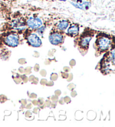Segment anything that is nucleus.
I'll return each instance as SVG.
<instances>
[{
  "instance_id": "nucleus-1",
  "label": "nucleus",
  "mask_w": 115,
  "mask_h": 127,
  "mask_svg": "<svg viewBox=\"0 0 115 127\" xmlns=\"http://www.w3.org/2000/svg\"><path fill=\"white\" fill-rule=\"evenodd\" d=\"M97 49L99 52H105L110 49L111 45V39L107 35L99 36L96 41Z\"/></svg>"
},
{
  "instance_id": "nucleus-2",
  "label": "nucleus",
  "mask_w": 115,
  "mask_h": 127,
  "mask_svg": "<svg viewBox=\"0 0 115 127\" xmlns=\"http://www.w3.org/2000/svg\"><path fill=\"white\" fill-rule=\"evenodd\" d=\"M5 43L6 44L10 47H15L18 45L19 43V39L17 35L12 34L8 35L5 38Z\"/></svg>"
},
{
  "instance_id": "nucleus-3",
  "label": "nucleus",
  "mask_w": 115,
  "mask_h": 127,
  "mask_svg": "<svg viewBox=\"0 0 115 127\" xmlns=\"http://www.w3.org/2000/svg\"><path fill=\"white\" fill-rule=\"evenodd\" d=\"M26 23L28 27L31 29H36L41 27L42 25V21L41 19L38 17H30Z\"/></svg>"
},
{
  "instance_id": "nucleus-4",
  "label": "nucleus",
  "mask_w": 115,
  "mask_h": 127,
  "mask_svg": "<svg viewBox=\"0 0 115 127\" xmlns=\"http://www.w3.org/2000/svg\"><path fill=\"white\" fill-rule=\"evenodd\" d=\"M28 41L30 44L34 47H39L42 44V41L39 37L36 34H30L28 37Z\"/></svg>"
},
{
  "instance_id": "nucleus-5",
  "label": "nucleus",
  "mask_w": 115,
  "mask_h": 127,
  "mask_svg": "<svg viewBox=\"0 0 115 127\" xmlns=\"http://www.w3.org/2000/svg\"><path fill=\"white\" fill-rule=\"evenodd\" d=\"M49 40L53 45H58L63 41V36L59 32H54L50 35Z\"/></svg>"
},
{
  "instance_id": "nucleus-6",
  "label": "nucleus",
  "mask_w": 115,
  "mask_h": 127,
  "mask_svg": "<svg viewBox=\"0 0 115 127\" xmlns=\"http://www.w3.org/2000/svg\"><path fill=\"white\" fill-rule=\"evenodd\" d=\"M72 5L75 7L80 8L81 10H88L91 6V3L88 1H83L81 0H78L76 2H72Z\"/></svg>"
},
{
  "instance_id": "nucleus-7",
  "label": "nucleus",
  "mask_w": 115,
  "mask_h": 127,
  "mask_svg": "<svg viewBox=\"0 0 115 127\" xmlns=\"http://www.w3.org/2000/svg\"><path fill=\"white\" fill-rule=\"evenodd\" d=\"M92 38V36L90 35H85L82 37V38L80 39L79 44L80 47L81 48H82V49H87L88 46H89V42L90 40H91Z\"/></svg>"
},
{
  "instance_id": "nucleus-8",
  "label": "nucleus",
  "mask_w": 115,
  "mask_h": 127,
  "mask_svg": "<svg viewBox=\"0 0 115 127\" xmlns=\"http://www.w3.org/2000/svg\"><path fill=\"white\" fill-rule=\"evenodd\" d=\"M114 57V50H113L112 52H111V54H110V56L108 57H106V60L105 62H103V67H106L105 68V71H111V69L110 68V66L111 65V58Z\"/></svg>"
},
{
  "instance_id": "nucleus-9",
  "label": "nucleus",
  "mask_w": 115,
  "mask_h": 127,
  "mask_svg": "<svg viewBox=\"0 0 115 127\" xmlns=\"http://www.w3.org/2000/svg\"><path fill=\"white\" fill-rule=\"evenodd\" d=\"M12 27L15 29L18 30H23L25 29L26 26L25 23L24 22L21 21L19 20H17L13 22Z\"/></svg>"
},
{
  "instance_id": "nucleus-10",
  "label": "nucleus",
  "mask_w": 115,
  "mask_h": 127,
  "mask_svg": "<svg viewBox=\"0 0 115 127\" xmlns=\"http://www.w3.org/2000/svg\"><path fill=\"white\" fill-rule=\"evenodd\" d=\"M79 28L78 26L74 25L68 28V29L67 30V33L68 34H69L70 35L75 36L76 35L79 33Z\"/></svg>"
},
{
  "instance_id": "nucleus-11",
  "label": "nucleus",
  "mask_w": 115,
  "mask_h": 127,
  "mask_svg": "<svg viewBox=\"0 0 115 127\" xmlns=\"http://www.w3.org/2000/svg\"><path fill=\"white\" fill-rule=\"evenodd\" d=\"M68 21H66V20H63V21H61L60 23H59L58 25H57V28H58V29L59 30H65L68 27Z\"/></svg>"
},
{
  "instance_id": "nucleus-12",
  "label": "nucleus",
  "mask_w": 115,
  "mask_h": 127,
  "mask_svg": "<svg viewBox=\"0 0 115 127\" xmlns=\"http://www.w3.org/2000/svg\"><path fill=\"white\" fill-rule=\"evenodd\" d=\"M45 30V27H39V29L37 30V32L38 34H39V35H42L44 32Z\"/></svg>"
},
{
  "instance_id": "nucleus-13",
  "label": "nucleus",
  "mask_w": 115,
  "mask_h": 127,
  "mask_svg": "<svg viewBox=\"0 0 115 127\" xmlns=\"http://www.w3.org/2000/svg\"><path fill=\"white\" fill-rule=\"evenodd\" d=\"M59 1H66V0H59Z\"/></svg>"
}]
</instances>
